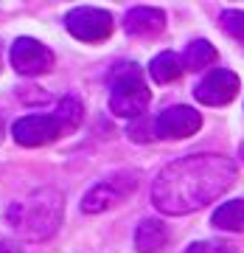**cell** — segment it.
Wrapping results in <instances>:
<instances>
[{
	"mask_svg": "<svg viewBox=\"0 0 244 253\" xmlns=\"http://www.w3.org/2000/svg\"><path fill=\"white\" fill-rule=\"evenodd\" d=\"M9 222L26 239H48L62 222V194L39 189L9 208Z\"/></svg>",
	"mask_w": 244,
	"mask_h": 253,
	"instance_id": "2",
	"label": "cell"
},
{
	"mask_svg": "<svg viewBox=\"0 0 244 253\" xmlns=\"http://www.w3.org/2000/svg\"><path fill=\"white\" fill-rule=\"evenodd\" d=\"M213 62H216V48L210 45L208 40H194L185 48V56H182L185 71H202V68H210Z\"/></svg>",
	"mask_w": 244,
	"mask_h": 253,
	"instance_id": "13",
	"label": "cell"
},
{
	"mask_svg": "<svg viewBox=\"0 0 244 253\" xmlns=\"http://www.w3.org/2000/svg\"><path fill=\"white\" fill-rule=\"evenodd\" d=\"M124 28L129 37H157L166 28V14L160 9H149V6H138L127 11Z\"/></svg>",
	"mask_w": 244,
	"mask_h": 253,
	"instance_id": "10",
	"label": "cell"
},
{
	"mask_svg": "<svg viewBox=\"0 0 244 253\" xmlns=\"http://www.w3.org/2000/svg\"><path fill=\"white\" fill-rule=\"evenodd\" d=\"M213 225L222 231H244V200H230L216 208Z\"/></svg>",
	"mask_w": 244,
	"mask_h": 253,
	"instance_id": "15",
	"label": "cell"
},
{
	"mask_svg": "<svg viewBox=\"0 0 244 253\" xmlns=\"http://www.w3.org/2000/svg\"><path fill=\"white\" fill-rule=\"evenodd\" d=\"M11 135L20 146H45L62 135L54 116H26L11 126Z\"/></svg>",
	"mask_w": 244,
	"mask_h": 253,
	"instance_id": "9",
	"label": "cell"
},
{
	"mask_svg": "<svg viewBox=\"0 0 244 253\" xmlns=\"http://www.w3.org/2000/svg\"><path fill=\"white\" fill-rule=\"evenodd\" d=\"M11 65H14V71H17V73L39 76V73L51 71V65H54V54H51V48L42 45L39 40L20 37L17 42L11 45Z\"/></svg>",
	"mask_w": 244,
	"mask_h": 253,
	"instance_id": "6",
	"label": "cell"
},
{
	"mask_svg": "<svg viewBox=\"0 0 244 253\" xmlns=\"http://www.w3.org/2000/svg\"><path fill=\"white\" fill-rule=\"evenodd\" d=\"M219 23H222V28H225L233 40H242V42H244V11L227 9V11H222Z\"/></svg>",
	"mask_w": 244,
	"mask_h": 253,
	"instance_id": "16",
	"label": "cell"
},
{
	"mask_svg": "<svg viewBox=\"0 0 244 253\" xmlns=\"http://www.w3.org/2000/svg\"><path fill=\"white\" fill-rule=\"evenodd\" d=\"M65 26L81 42H101V40H107L112 34V17H109V11L90 9V6L73 9L65 17Z\"/></svg>",
	"mask_w": 244,
	"mask_h": 253,
	"instance_id": "5",
	"label": "cell"
},
{
	"mask_svg": "<svg viewBox=\"0 0 244 253\" xmlns=\"http://www.w3.org/2000/svg\"><path fill=\"white\" fill-rule=\"evenodd\" d=\"M185 253H236V248L230 242H194L188 245V251Z\"/></svg>",
	"mask_w": 244,
	"mask_h": 253,
	"instance_id": "17",
	"label": "cell"
},
{
	"mask_svg": "<svg viewBox=\"0 0 244 253\" xmlns=\"http://www.w3.org/2000/svg\"><path fill=\"white\" fill-rule=\"evenodd\" d=\"M236 166L222 155H188L169 163L152 186V200L163 214H188L208 206L222 191L230 189Z\"/></svg>",
	"mask_w": 244,
	"mask_h": 253,
	"instance_id": "1",
	"label": "cell"
},
{
	"mask_svg": "<svg viewBox=\"0 0 244 253\" xmlns=\"http://www.w3.org/2000/svg\"><path fill=\"white\" fill-rule=\"evenodd\" d=\"M242 158H244V146H242Z\"/></svg>",
	"mask_w": 244,
	"mask_h": 253,
	"instance_id": "19",
	"label": "cell"
},
{
	"mask_svg": "<svg viewBox=\"0 0 244 253\" xmlns=\"http://www.w3.org/2000/svg\"><path fill=\"white\" fill-rule=\"evenodd\" d=\"M182 71H185L182 59H180L177 54H172V51H166V54L154 56L152 62H149V73H152V79L157 82V84H169V82L180 79Z\"/></svg>",
	"mask_w": 244,
	"mask_h": 253,
	"instance_id": "12",
	"label": "cell"
},
{
	"mask_svg": "<svg viewBox=\"0 0 244 253\" xmlns=\"http://www.w3.org/2000/svg\"><path fill=\"white\" fill-rule=\"evenodd\" d=\"M236 93H239V76L233 71L216 68L197 84L194 96L208 107H222V104H230L236 99Z\"/></svg>",
	"mask_w": 244,
	"mask_h": 253,
	"instance_id": "8",
	"label": "cell"
},
{
	"mask_svg": "<svg viewBox=\"0 0 244 253\" xmlns=\"http://www.w3.org/2000/svg\"><path fill=\"white\" fill-rule=\"evenodd\" d=\"M81 116H84V107H81V101L76 99V96H65V99L59 101L56 113H54L56 124L62 129V135L65 132H73V129L81 124Z\"/></svg>",
	"mask_w": 244,
	"mask_h": 253,
	"instance_id": "14",
	"label": "cell"
},
{
	"mask_svg": "<svg viewBox=\"0 0 244 253\" xmlns=\"http://www.w3.org/2000/svg\"><path fill=\"white\" fill-rule=\"evenodd\" d=\"M135 189H138V174L135 172H121V174H115V177H107V180H101L99 186H93V189L84 194L81 211H84V214H101V211H107V208L124 203Z\"/></svg>",
	"mask_w": 244,
	"mask_h": 253,
	"instance_id": "4",
	"label": "cell"
},
{
	"mask_svg": "<svg viewBox=\"0 0 244 253\" xmlns=\"http://www.w3.org/2000/svg\"><path fill=\"white\" fill-rule=\"evenodd\" d=\"M169 242V228L160 219H143L135 231V248L138 253H157Z\"/></svg>",
	"mask_w": 244,
	"mask_h": 253,
	"instance_id": "11",
	"label": "cell"
},
{
	"mask_svg": "<svg viewBox=\"0 0 244 253\" xmlns=\"http://www.w3.org/2000/svg\"><path fill=\"white\" fill-rule=\"evenodd\" d=\"M0 253H23V248L14 242H0Z\"/></svg>",
	"mask_w": 244,
	"mask_h": 253,
	"instance_id": "18",
	"label": "cell"
},
{
	"mask_svg": "<svg viewBox=\"0 0 244 253\" xmlns=\"http://www.w3.org/2000/svg\"><path fill=\"white\" fill-rule=\"evenodd\" d=\"M199 126H202V116H199L194 107H169L163 110L157 121H154V135L166 138V141H180V138L194 135Z\"/></svg>",
	"mask_w": 244,
	"mask_h": 253,
	"instance_id": "7",
	"label": "cell"
},
{
	"mask_svg": "<svg viewBox=\"0 0 244 253\" xmlns=\"http://www.w3.org/2000/svg\"><path fill=\"white\" fill-rule=\"evenodd\" d=\"M109 110L121 118H140L149 107V87L143 82V73L135 62L115 65L109 73Z\"/></svg>",
	"mask_w": 244,
	"mask_h": 253,
	"instance_id": "3",
	"label": "cell"
}]
</instances>
